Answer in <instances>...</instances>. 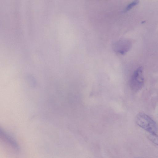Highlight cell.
Returning a JSON list of instances; mask_svg holds the SVG:
<instances>
[{
	"instance_id": "6da1fadb",
	"label": "cell",
	"mask_w": 158,
	"mask_h": 158,
	"mask_svg": "<svg viewBox=\"0 0 158 158\" xmlns=\"http://www.w3.org/2000/svg\"><path fill=\"white\" fill-rule=\"evenodd\" d=\"M137 124L140 127L150 133H156L158 127L156 123L146 114L140 112L135 118Z\"/></svg>"
},
{
	"instance_id": "7a4b0ae2",
	"label": "cell",
	"mask_w": 158,
	"mask_h": 158,
	"mask_svg": "<svg viewBox=\"0 0 158 158\" xmlns=\"http://www.w3.org/2000/svg\"><path fill=\"white\" fill-rule=\"evenodd\" d=\"M144 82L143 74V69L142 67L138 68L133 73L130 81V86L132 90L137 91L143 87Z\"/></svg>"
},
{
	"instance_id": "3957f363",
	"label": "cell",
	"mask_w": 158,
	"mask_h": 158,
	"mask_svg": "<svg viewBox=\"0 0 158 158\" xmlns=\"http://www.w3.org/2000/svg\"><path fill=\"white\" fill-rule=\"evenodd\" d=\"M131 42L127 40H119L114 44L113 48L114 51L123 54L127 52L130 48Z\"/></svg>"
},
{
	"instance_id": "277c9868",
	"label": "cell",
	"mask_w": 158,
	"mask_h": 158,
	"mask_svg": "<svg viewBox=\"0 0 158 158\" xmlns=\"http://www.w3.org/2000/svg\"><path fill=\"white\" fill-rule=\"evenodd\" d=\"M148 138L152 143L158 145V135L156 133H150Z\"/></svg>"
},
{
	"instance_id": "5b68a950",
	"label": "cell",
	"mask_w": 158,
	"mask_h": 158,
	"mask_svg": "<svg viewBox=\"0 0 158 158\" xmlns=\"http://www.w3.org/2000/svg\"><path fill=\"white\" fill-rule=\"evenodd\" d=\"M139 0H134L126 7L123 11L126 12L131 9L133 7L137 5L139 3Z\"/></svg>"
}]
</instances>
